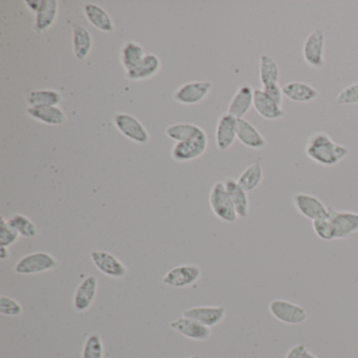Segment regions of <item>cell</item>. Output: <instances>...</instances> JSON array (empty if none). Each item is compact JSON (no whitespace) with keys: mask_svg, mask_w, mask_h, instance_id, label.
<instances>
[{"mask_svg":"<svg viewBox=\"0 0 358 358\" xmlns=\"http://www.w3.org/2000/svg\"><path fill=\"white\" fill-rule=\"evenodd\" d=\"M305 154L314 163L332 167L345 160L349 156L350 150L347 146L336 143L326 132H318L307 141Z\"/></svg>","mask_w":358,"mask_h":358,"instance_id":"6da1fadb","label":"cell"},{"mask_svg":"<svg viewBox=\"0 0 358 358\" xmlns=\"http://www.w3.org/2000/svg\"><path fill=\"white\" fill-rule=\"evenodd\" d=\"M59 262L54 255L43 251L29 253L21 258L15 265V272L21 276L43 274L58 268Z\"/></svg>","mask_w":358,"mask_h":358,"instance_id":"7a4b0ae2","label":"cell"},{"mask_svg":"<svg viewBox=\"0 0 358 358\" xmlns=\"http://www.w3.org/2000/svg\"><path fill=\"white\" fill-rule=\"evenodd\" d=\"M209 205L213 215L225 223H235L239 219L224 182H217L213 186L209 193Z\"/></svg>","mask_w":358,"mask_h":358,"instance_id":"3957f363","label":"cell"},{"mask_svg":"<svg viewBox=\"0 0 358 358\" xmlns=\"http://www.w3.org/2000/svg\"><path fill=\"white\" fill-rule=\"evenodd\" d=\"M207 147L208 136L206 132L201 128V130L191 139L176 143L171 150V158L180 163L191 162L203 156Z\"/></svg>","mask_w":358,"mask_h":358,"instance_id":"277c9868","label":"cell"},{"mask_svg":"<svg viewBox=\"0 0 358 358\" xmlns=\"http://www.w3.org/2000/svg\"><path fill=\"white\" fill-rule=\"evenodd\" d=\"M268 308L271 315L287 325H300L309 318V311L306 308L289 300H271Z\"/></svg>","mask_w":358,"mask_h":358,"instance_id":"5b68a950","label":"cell"},{"mask_svg":"<svg viewBox=\"0 0 358 358\" xmlns=\"http://www.w3.org/2000/svg\"><path fill=\"white\" fill-rule=\"evenodd\" d=\"M117 130L130 141L137 144H147L150 141V132L139 119L126 112H119L114 118Z\"/></svg>","mask_w":358,"mask_h":358,"instance_id":"8992f818","label":"cell"},{"mask_svg":"<svg viewBox=\"0 0 358 358\" xmlns=\"http://www.w3.org/2000/svg\"><path fill=\"white\" fill-rule=\"evenodd\" d=\"M302 56L307 64L313 69H322L325 65V35L322 29L312 31L302 45Z\"/></svg>","mask_w":358,"mask_h":358,"instance_id":"52a82bcc","label":"cell"},{"mask_svg":"<svg viewBox=\"0 0 358 358\" xmlns=\"http://www.w3.org/2000/svg\"><path fill=\"white\" fill-rule=\"evenodd\" d=\"M296 211L310 221L329 217L330 207L326 206L315 195L309 193H296L292 198Z\"/></svg>","mask_w":358,"mask_h":358,"instance_id":"ba28073f","label":"cell"},{"mask_svg":"<svg viewBox=\"0 0 358 358\" xmlns=\"http://www.w3.org/2000/svg\"><path fill=\"white\" fill-rule=\"evenodd\" d=\"M213 86V82L208 80L185 83L176 91L174 100L183 106H195L208 96Z\"/></svg>","mask_w":358,"mask_h":358,"instance_id":"9c48e42d","label":"cell"},{"mask_svg":"<svg viewBox=\"0 0 358 358\" xmlns=\"http://www.w3.org/2000/svg\"><path fill=\"white\" fill-rule=\"evenodd\" d=\"M329 217L335 230L336 240H347L358 235V213L335 211L330 207Z\"/></svg>","mask_w":358,"mask_h":358,"instance_id":"30bf717a","label":"cell"},{"mask_svg":"<svg viewBox=\"0 0 358 358\" xmlns=\"http://www.w3.org/2000/svg\"><path fill=\"white\" fill-rule=\"evenodd\" d=\"M91 261L101 274H106V276L120 280L128 276V268L126 265L108 251H92Z\"/></svg>","mask_w":358,"mask_h":358,"instance_id":"8fae6325","label":"cell"},{"mask_svg":"<svg viewBox=\"0 0 358 358\" xmlns=\"http://www.w3.org/2000/svg\"><path fill=\"white\" fill-rule=\"evenodd\" d=\"M201 276L202 269L197 265H181L168 271L162 283L174 288H184L197 283Z\"/></svg>","mask_w":358,"mask_h":358,"instance_id":"7c38bea8","label":"cell"},{"mask_svg":"<svg viewBox=\"0 0 358 358\" xmlns=\"http://www.w3.org/2000/svg\"><path fill=\"white\" fill-rule=\"evenodd\" d=\"M183 316L197 320L202 325L211 328L221 324L226 316V309L223 306L215 307H193L186 309L183 312Z\"/></svg>","mask_w":358,"mask_h":358,"instance_id":"4fadbf2b","label":"cell"},{"mask_svg":"<svg viewBox=\"0 0 358 358\" xmlns=\"http://www.w3.org/2000/svg\"><path fill=\"white\" fill-rule=\"evenodd\" d=\"M253 108L262 118L269 121H276L286 116L283 106H278L274 99H271L263 88L254 90L253 97Z\"/></svg>","mask_w":358,"mask_h":358,"instance_id":"5bb4252c","label":"cell"},{"mask_svg":"<svg viewBox=\"0 0 358 358\" xmlns=\"http://www.w3.org/2000/svg\"><path fill=\"white\" fill-rule=\"evenodd\" d=\"M237 139L250 150L266 147L267 141L262 132L246 119H237Z\"/></svg>","mask_w":358,"mask_h":358,"instance_id":"9a60e30c","label":"cell"},{"mask_svg":"<svg viewBox=\"0 0 358 358\" xmlns=\"http://www.w3.org/2000/svg\"><path fill=\"white\" fill-rule=\"evenodd\" d=\"M170 328L181 335L185 336L189 339L197 340V342H204L211 336V328L202 325L197 320L185 318V316L170 322Z\"/></svg>","mask_w":358,"mask_h":358,"instance_id":"2e32d148","label":"cell"},{"mask_svg":"<svg viewBox=\"0 0 358 358\" xmlns=\"http://www.w3.org/2000/svg\"><path fill=\"white\" fill-rule=\"evenodd\" d=\"M98 292V280L96 276H88L80 283L75 291L73 305L79 312L86 311L91 308Z\"/></svg>","mask_w":358,"mask_h":358,"instance_id":"e0dca14e","label":"cell"},{"mask_svg":"<svg viewBox=\"0 0 358 358\" xmlns=\"http://www.w3.org/2000/svg\"><path fill=\"white\" fill-rule=\"evenodd\" d=\"M237 140V119L230 115H223L215 128V144L221 152L229 150Z\"/></svg>","mask_w":358,"mask_h":358,"instance_id":"ac0fdd59","label":"cell"},{"mask_svg":"<svg viewBox=\"0 0 358 358\" xmlns=\"http://www.w3.org/2000/svg\"><path fill=\"white\" fill-rule=\"evenodd\" d=\"M254 90L250 85H243L231 99L227 114L235 119H243L253 106Z\"/></svg>","mask_w":358,"mask_h":358,"instance_id":"d6986e66","label":"cell"},{"mask_svg":"<svg viewBox=\"0 0 358 358\" xmlns=\"http://www.w3.org/2000/svg\"><path fill=\"white\" fill-rule=\"evenodd\" d=\"M59 13L57 0H41L38 11L35 13V29L37 33L49 31L56 23Z\"/></svg>","mask_w":358,"mask_h":358,"instance_id":"ffe728a7","label":"cell"},{"mask_svg":"<svg viewBox=\"0 0 358 358\" xmlns=\"http://www.w3.org/2000/svg\"><path fill=\"white\" fill-rule=\"evenodd\" d=\"M285 98L296 104H309L318 97V91L308 83L292 81L283 86Z\"/></svg>","mask_w":358,"mask_h":358,"instance_id":"44dd1931","label":"cell"},{"mask_svg":"<svg viewBox=\"0 0 358 358\" xmlns=\"http://www.w3.org/2000/svg\"><path fill=\"white\" fill-rule=\"evenodd\" d=\"M160 70L161 60L159 57L152 53H147L137 67L126 73V76L130 81H144L156 76Z\"/></svg>","mask_w":358,"mask_h":358,"instance_id":"7402d4cb","label":"cell"},{"mask_svg":"<svg viewBox=\"0 0 358 358\" xmlns=\"http://www.w3.org/2000/svg\"><path fill=\"white\" fill-rule=\"evenodd\" d=\"M83 11L86 21L98 31L104 33H112L115 31L114 21L104 8L97 3H90L84 5Z\"/></svg>","mask_w":358,"mask_h":358,"instance_id":"603a6c76","label":"cell"},{"mask_svg":"<svg viewBox=\"0 0 358 358\" xmlns=\"http://www.w3.org/2000/svg\"><path fill=\"white\" fill-rule=\"evenodd\" d=\"M224 182L225 187H226L227 193L235 205V211L241 219L247 217L249 213V206H250V201H249L248 193L241 187L237 183V180L232 178H227Z\"/></svg>","mask_w":358,"mask_h":358,"instance_id":"cb8c5ba5","label":"cell"},{"mask_svg":"<svg viewBox=\"0 0 358 358\" xmlns=\"http://www.w3.org/2000/svg\"><path fill=\"white\" fill-rule=\"evenodd\" d=\"M93 41L92 34L82 25L73 27V52L77 60L82 61L88 58L92 52Z\"/></svg>","mask_w":358,"mask_h":358,"instance_id":"d4e9b609","label":"cell"},{"mask_svg":"<svg viewBox=\"0 0 358 358\" xmlns=\"http://www.w3.org/2000/svg\"><path fill=\"white\" fill-rule=\"evenodd\" d=\"M29 108H43L58 106L62 102V95L56 90L31 91L25 96Z\"/></svg>","mask_w":358,"mask_h":358,"instance_id":"484cf974","label":"cell"},{"mask_svg":"<svg viewBox=\"0 0 358 358\" xmlns=\"http://www.w3.org/2000/svg\"><path fill=\"white\" fill-rule=\"evenodd\" d=\"M27 114L34 120L47 126H63L67 122V116L59 106L49 108H27Z\"/></svg>","mask_w":358,"mask_h":358,"instance_id":"4316f807","label":"cell"},{"mask_svg":"<svg viewBox=\"0 0 358 358\" xmlns=\"http://www.w3.org/2000/svg\"><path fill=\"white\" fill-rule=\"evenodd\" d=\"M147 54L144 47L134 41H128L122 47L120 53V61L126 73L130 72L137 67L145 55Z\"/></svg>","mask_w":358,"mask_h":358,"instance_id":"83f0119b","label":"cell"},{"mask_svg":"<svg viewBox=\"0 0 358 358\" xmlns=\"http://www.w3.org/2000/svg\"><path fill=\"white\" fill-rule=\"evenodd\" d=\"M263 178H264V171H263L262 165L259 162H255L241 174L237 181L244 191L249 193V191L258 189L260 184L262 183Z\"/></svg>","mask_w":358,"mask_h":358,"instance_id":"f1b7e54d","label":"cell"},{"mask_svg":"<svg viewBox=\"0 0 358 358\" xmlns=\"http://www.w3.org/2000/svg\"><path fill=\"white\" fill-rule=\"evenodd\" d=\"M280 69L278 63L268 55H261L260 57V81L263 88L267 85L278 83Z\"/></svg>","mask_w":358,"mask_h":358,"instance_id":"f546056e","label":"cell"},{"mask_svg":"<svg viewBox=\"0 0 358 358\" xmlns=\"http://www.w3.org/2000/svg\"><path fill=\"white\" fill-rule=\"evenodd\" d=\"M8 222H9L10 226L14 230L17 231L21 237L33 239V237H36L38 235V227L36 226V224L31 219L25 217V215L15 213V215H12L8 219Z\"/></svg>","mask_w":358,"mask_h":358,"instance_id":"4dcf8cb0","label":"cell"},{"mask_svg":"<svg viewBox=\"0 0 358 358\" xmlns=\"http://www.w3.org/2000/svg\"><path fill=\"white\" fill-rule=\"evenodd\" d=\"M202 128L193 123H177L168 126L165 132L169 139L175 141L176 143L191 139L195 134L201 130Z\"/></svg>","mask_w":358,"mask_h":358,"instance_id":"1f68e13d","label":"cell"},{"mask_svg":"<svg viewBox=\"0 0 358 358\" xmlns=\"http://www.w3.org/2000/svg\"><path fill=\"white\" fill-rule=\"evenodd\" d=\"M104 347L102 339L98 334H91L82 350V358H104Z\"/></svg>","mask_w":358,"mask_h":358,"instance_id":"d6a6232c","label":"cell"},{"mask_svg":"<svg viewBox=\"0 0 358 358\" xmlns=\"http://www.w3.org/2000/svg\"><path fill=\"white\" fill-rule=\"evenodd\" d=\"M312 228L320 240L327 241V242L336 240L335 230H334L333 224H332L329 217H322V219L312 222Z\"/></svg>","mask_w":358,"mask_h":358,"instance_id":"836d02e7","label":"cell"},{"mask_svg":"<svg viewBox=\"0 0 358 358\" xmlns=\"http://www.w3.org/2000/svg\"><path fill=\"white\" fill-rule=\"evenodd\" d=\"M17 231L14 230L10 226L9 222L5 219L3 215L0 217V246L10 247L15 244L19 240Z\"/></svg>","mask_w":358,"mask_h":358,"instance_id":"e575fe53","label":"cell"},{"mask_svg":"<svg viewBox=\"0 0 358 358\" xmlns=\"http://www.w3.org/2000/svg\"><path fill=\"white\" fill-rule=\"evenodd\" d=\"M23 308L21 302L7 296H0V313L5 316H19L23 314Z\"/></svg>","mask_w":358,"mask_h":358,"instance_id":"d590c367","label":"cell"},{"mask_svg":"<svg viewBox=\"0 0 358 358\" xmlns=\"http://www.w3.org/2000/svg\"><path fill=\"white\" fill-rule=\"evenodd\" d=\"M336 102L339 106H353L358 104V81L344 88L336 96Z\"/></svg>","mask_w":358,"mask_h":358,"instance_id":"8d00e7d4","label":"cell"},{"mask_svg":"<svg viewBox=\"0 0 358 358\" xmlns=\"http://www.w3.org/2000/svg\"><path fill=\"white\" fill-rule=\"evenodd\" d=\"M264 92L270 97L271 99H274L278 106H283L284 104V94H283V88H281L278 83H274V84L267 85L263 88Z\"/></svg>","mask_w":358,"mask_h":358,"instance_id":"74e56055","label":"cell"},{"mask_svg":"<svg viewBox=\"0 0 358 358\" xmlns=\"http://www.w3.org/2000/svg\"><path fill=\"white\" fill-rule=\"evenodd\" d=\"M309 352L307 346L300 344V345L294 346L291 349L287 352L285 358H305L307 353Z\"/></svg>","mask_w":358,"mask_h":358,"instance_id":"f35d334b","label":"cell"},{"mask_svg":"<svg viewBox=\"0 0 358 358\" xmlns=\"http://www.w3.org/2000/svg\"><path fill=\"white\" fill-rule=\"evenodd\" d=\"M10 258L9 247L0 246V260L7 261Z\"/></svg>","mask_w":358,"mask_h":358,"instance_id":"ab89813d","label":"cell"},{"mask_svg":"<svg viewBox=\"0 0 358 358\" xmlns=\"http://www.w3.org/2000/svg\"><path fill=\"white\" fill-rule=\"evenodd\" d=\"M305 358H318V356L314 355L313 353H311V352H308V353H307L306 357H305Z\"/></svg>","mask_w":358,"mask_h":358,"instance_id":"60d3db41","label":"cell"},{"mask_svg":"<svg viewBox=\"0 0 358 358\" xmlns=\"http://www.w3.org/2000/svg\"><path fill=\"white\" fill-rule=\"evenodd\" d=\"M189 358H202V356L199 355V354H195V355L191 356V357Z\"/></svg>","mask_w":358,"mask_h":358,"instance_id":"b9f144b4","label":"cell"}]
</instances>
